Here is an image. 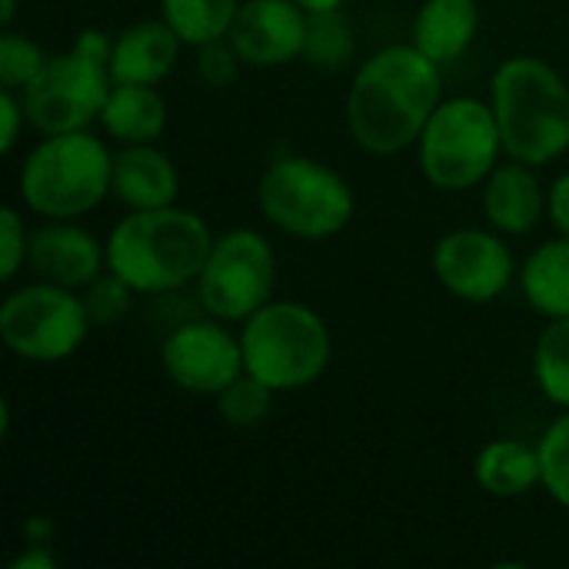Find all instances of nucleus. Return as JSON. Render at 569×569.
<instances>
[{"label": "nucleus", "mask_w": 569, "mask_h": 569, "mask_svg": "<svg viewBox=\"0 0 569 569\" xmlns=\"http://www.w3.org/2000/svg\"><path fill=\"white\" fill-rule=\"evenodd\" d=\"M243 0H160V17L187 47L223 40Z\"/></svg>", "instance_id": "22"}, {"label": "nucleus", "mask_w": 569, "mask_h": 569, "mask_svg": "<svg viewBox=\"0 0 569 569\" xmlns=\"http://www.w3.org/2000/svg\"><path fill=\"white\" fill-rule=\"evenodd\" d=\"M303 10H333V7H343L347 0H297Z\"/></svg>", "instance_id": "36"}, {"label": "nucleus", "mask_w": 569, "mask_h": 569, "mask_svg": "<svg viewBox=\"0 0 569 569\" xmlns=\"http://www.w3.org/2000/svg\"><path fill=\"white\" fill-rule=\"evenodd\" d=\"M70 50H77V53H83V57H90V60H97V63H107V67H110L113 37H107V33H103V30H97V27H87V30H80V33L73 37Z\"/></svg>", "instance_id": "33"}, {"label": "nucleus", "mask_w": 569, "mask_h": 569, "mask_svg": "<svg viewBox=\"0 0 569 569\" xmlns=\"http://www.w3.org/2000/svg\"><path fill=\"white\" fill-rule=\"evenodd\" d=\"M540 467H543V490L553 503L569 510V410H563L537 440Z\"/></svg>", "instance_id": "26"}, {"label": "nucleus", "mask_w": 569, "mask_h": 569, "mask_svg": "<svg viewBox=\"0 0 569 569\" xmlns=\"http://www.w3.org/2000/svg\"><path fill=\"white\" fill-rule=\"evenodd\" d=\"M27 267L37 280H50L67 290H83L107 270V243L70 220H47L30 230Z\"/></svg>", "instance_id": "14"}, {"label": "nucleus", "mask_w": 569, "mask_h": 569, "mask_svg": "<svg viewBox=\"0 0 569 569\" xmlns=\"http://www.w3.org/2000/svg\"><path fill=\"white\" fill-rule=\"evenodd\" d=\"M167 100L153 83H113L100 127L117 143H153L167 130Z\"/></svg>", "instance_id": "19"}, {"label": "nucleus", "mask_w": 569, "mask_h": 569, "mask_svg": "<svg viewBox=\"0 0 569 569\" xmlns=\"http://www.w3.org/2000/svg\"><path fill=\"white\" fill-rule=\"evenodd\" d=\"M257 207L287 237L330 240L353 220L357 197L340 170L323 160L287 153L267 163L257 183Z\"/></svg>", "instance_id": "6"}, {"label": "nucleus", "mask_w": 569, "mask_h": 569, "mask_svg": "<svg viewBox=\"0 0 569 569\" xmlns=\"http://www.w3.org/2000/svg\"><path fill=\"white\" fill-rule=\"evenodd\" d=\"M490 107L510 160L547 167L569 150V83L543 57H507L490 77Z\"/></svg>", "instance_id": "3"}, {"label": "nucleus", "mask_w": 569, "mask_h": 569, "mask_svg": "<svg viewBox=\"0 0 569 569\" xmlns=\"http://www.w3.org/2000/svg\"><path fill=\"white\" fill-rule=\"evenodd\" d=\"M547 217L560 237H569V170L560 173L553 187L547 190Z\"/></svg>", "instance_id": "32"}, {"label": "nucleus", "mask_w": 569, "mask_h": 569, "mask_svg": "<svg viewBox=\"0 0 569 569\" xmlns=\"http://www.w3.org/2000/svg\"><path fill=\"white\" fill-rule=\"evenodd\" d=\"M227 40L247 67H283L303 53L307 10L297 0H243Z\"/></svg>", "instance_id": "13"}, {"label": "nucleus", "mask_w": 569, "mask_h": 569, "mask_svg": "<svg viewBox=\"0 0 569 569\" xmlns=\"http://www.w3.org/2000/svg\"><path fill=\"white\" fill-rule=\"evenodd\" d=\"M273 390L267 383H260L257 377H250L247 370L217 393V413L227 427L233 430H250L257 423H263L273 410Z\"/></svg>", "instance_id": "25"}, {"label": "nucleus", "mask_w": 569, "mask_h": 569, "mask_svg": "<svg viewBox=\"0 0 569 569\" xmlns=\"http://www.w3.org/2000/svg\"><path fill=\"white\" fill-rule=\"evenodd\" d=\"M473 480L497 500L527 497L533 487H543L540 450L523 440H490L473 460Z\"/></svg>", "instance_id": "20"}, {"label": "nucleus", "mask_w": 569, "mask_h": 569, "mask_svg": "<svg viewBox=\"0 0 569 569\" xmlns=\"http://www.w3.org/2000/svg\"><path fill=\"white\" fill-rule=\"evenodd\" d=\"M27 247H30V230L20 217L17 207L0 210V280L10 283L20 267L27 263Z\"/></svg>", "instance_id": "30"}, {"label": "nucleus", "mask_w": 569, "mask_h": 569, "mask_svg": "<svg viewBox=\"0 0 569 569\" xmlns=\"http://www.w3.org/2000/svg\"><path fill=\"white\" fill-rule=\"evenodd\" d=\"M57 557L50 550V543H27V550L20 557L10 560V569H53Z\"/></svg>", "instance_id": "34"}, {"label": "nucleus", "mask_w": 569, "mask_h": 569, "mask_svg": "<svg viewBox=\"0 0 569 569\" xmlns=\"http://www.w3.org/2000/svg\"><path fill=\"white\" fill-rule=\"evenodd\" d=\"M503 157V137L490 100L450 97L440 100L417 140V160L423 177L437 190L480 187Z\"/></svg>", "instance_id": "7"}, {"label": "nucleus", "mask_w": 569, "mask_h": 569, "mask_svg": "<svg viewBox=\"0 0 569 569\" xmlns=\"http://www.w3.org/2000/svg\"><path fill=\"white\" fill-rule=\"evenodd\" d=\"M443 100L440 63L413 43L377 50L350 80L347 127L360 150L393 157L417 147L427 120Z\"/></svg>", "instance_id": "1"}, {"label": "nucleus", "mask_w": 569, "mask_h": 569, "mask_svg": "<svg viewBox=\"0 0 569 569\" xmlns=\"http://www.w3.org/2000/svg\"><path fill=\"white\" fill-rule=\"evenodd\" d=\"M110 193L127 210H157L170 207L180 197L177 163L153 143H123L113 153Z\"/></svg>", "instance_id": "17"}, {"label": "nucleus", "mask_w": 569, "mask_h": 569, "mask_svg": "<svg viewBox=\"0 0 569 569\" xmlns=\"http://www.w3.org/2000/svg\"><path fill=\"white\" fill-rule=\"evenodd\" d=\"M533 380L540 393L569 410V320H550L533 350Z\"/></svg>", "instance_id": "24"}, {"label": "nucleus", "mask_w": 569, "mask_h": 569, "mask_svg": "<svg viewBox=\"0 0 569 569\" xmlns=\"http://www.w3.org/2000/svg\"><path fill=\"white\" fill-rule=\"evenodd\" d=\"M210 223L187 207L130 210L107 237V270L157 297L197 283L213 247Z\"/></svg>", "instance_id": "2"}, {"label": "nucleus", "mask_w": 569, "mask_h": 569, "mask_svg": "<svg viewBox=\"0 0 569 569\" xmlns=\"http://www.w3.org/2000/svg\"><path fill=\"white\" fill-rule=\"evenodd\" d=\"M480 33V3L477 0H423L413 27L410 43L437 60L440 67L460 60Z\"/></svg>", "instance_id": "18"}, {"label": "nucleus", "mask_w": 569, "mask_h": 569, "mask_svg": "<svg viewBox=\"0 0 569 569\" xmlns=\"http://www.w3.org/2000/svg\"><path fill=\"white\" fill-rule=\"evenodd\" d=\"M20 90L3 87L0 90V123H3V137H0V150L10 153L20 140V127L27 123V110H23V97H17Z\"/></svg>", "instance_id": "31"}, {"label": "nucleus", "mask_w": 569, "mask_h": 569, "mask_svg": "<svg viewBox=\"0 0 569 569\" xmlns=\"http://www.w3.org/2000/svg\"><path fill=\"white\" fill-rule=\"evenodd\" d=\"M357 53L353 23L343 13V7L333 10H307V40L300 60H307L317 70H343Z\"/></svg>", "instance_id": "23"}, {"label": "nucleus", "mask_w": 569, "mask_h": 569, "mask_svg": "<svg viewBox=\"0 0 569 569\" xmlns=\"http://www.w3.org/2000/svg\"><path fill=\"white\" fill-rule=\"evenodd\" d=\"M520 290L533 313L569 320V237L540 243L520 267Z\"/></svg>", "instance_id": "21"}, {"label": "nucleus", "mask_w": 569, "mask_h": 569, "mask_svg": "<svg viewBox=\"0 0 569 569\" xmlns=\"http://www.w3.org/2000/svg\"><path fill=\"white\" fill-rule=\"evenodd\" d=\"M90 327L83 297L50 280L23 283L0 303V340L27 363H60L73 357Z\"/></svg>", "instance_id": "8"}, {"label": "nucleus", "mask_w": 569, "mask_h": 569, "mask_svg": "<svg viewBox=\"0 0 569 569\" xmlns=\"http://www.w3.org/2000/svg\"><path fill=\"white\" fill-rule=\"evenodd\" d=\"M43 63H47V53L40 50V43L33 37L3 27V33H0V87L23 90L43 70Z\"/></svg>", "instance_id": "27"}, {"label": "nucleus", "mask_w": 569, "mask_h": 569, "mask_svg": "<svg viewBox=\"0 0 569 569\" xmlns=\"http://www.w3.org/2000/svg\"><path fill=\"white\" fill-rule=\"evenodd\" d=\"M110 87L113 80L107 63H97L77 50L53 53L47 57L43 70L20 90L27 123L43 137L87 130L93 120H100Z\"/></svg>", "instance_id": "10"}, {"label": "nucleus", "mask_w": 569, "mask_h": 569, "mask_svg": "<svg viewBox=\"0 0 569 569\" xmlns=\"http://www.w3.org/2000/svg\"><path fill=\"white\" fill-rule=\"evenodd\" d=\"M13 17H17V0H3V3H0V23L10 27Z\"/></svg>", "instance_id": "37"}, {"label": "nucleus", "mask_w": 569, "mask_h": 569, "mask_svg": "<svg viewBox=\"0 0 569 569\" xmlns=\"http://www.w3.org/2000/svg\"><path fill=\"white\" fill-rule=\"evenodd\" d=\"M277 257L260 230H227L213 240L197 277V297L207 317L243 323L273 300Z\"/></svg>", "instance_id": "9"}, {"label": "nucleus", "mask_w": 569, "mask_h": 569, "mask_svg": "<svg viewBox=\"0 0 569 569\" xmlns=\"http://www.w3.org/2000/svg\"><path fill=\"white\" fill-rule=\"evenodd\" d=\"M160 363L170 383L193 397H217L247 370L240 337L213 317L170 330L160 347Z\"/></svg>", "instance_id": "12"}, {"label": "nucleus", "mask_w": 569, "mask_h": 569, "mask_svg": "<svg viewBox=\"0 0 569 569\" xmlns=\"http://www.w3.org/2000/svg\"><path fill=\"white\" fill-rule=\"evenodd\" d=\"M197 50V77L213 87V90H223L237 80L240 73V53L233 50V43L223 37V40H210L203 47H193Z\"/></svg>", "instance_id": "29"}, {"label": "nucleus", "mask_w": 569, "mask_h": 569, "mask_svg": "<svg viewBox=\"0 0 569 569\" xmlns=\"http://www.w3.org/2000/svg\"><path fill=\"white\" fill-rule=\"evenodd\" d=\"M180 47H187L177 30L163 20H137L113 37L110 50V80L113 83H160L180 60Z\"/></svg>", "instance_id": "15"}, {"label": "nucleus", "mask_w": 569, "mask_h": 569, "mask_svg": "<svg viewBox=\"0 0 569 569\" xmlns=\"http://www.w3.org/2000/svg\"><path fill=\"white\" fill-rule=\"evenodd\" d=\"M113 153L90 130L43 137L20 167V200L43 220H77L110 193Z\"/></svg>", "instance_id": "5"}, {"label": "nucleus", "mask_w": 569, "mask_h": 569, "mask_svg": "<svg viewBox=\"0 0 569 569\" xmlns=\"http://www.w3.org/2000/svg\"><path fill=\"white\" fill-rule=\"evenodd\" d=\"M547 213V190L537 177V167L510 160L483 180V217L503 237L530 233Z\"/></svg>", "instance_id": "16"}, {"label": "nucleus", "mask_w": 569, "mask_h": 569, "mask_svg": "<svg viewBox=\"0 0 569 569\" xmlns=\"http://www.w3.org/2000/svg\"><path fill=\"white\" fill-rule=\"evenodd\" d=\"M433 273L450 297L463 303H493L513 283L517 263L500 230L460 227L437 240Z\"/></svg>", "instance_id": "11"}, {"label": "nucleus", "mask_w": 569, "mask_h": 569, "mask_svg": "<svg viewBox=\"0 0 569 569\" xmlns=\"http://www.w3.org/2000/svg\"><path fill=\"white\" fill-rule=\"evenodd\" d=\"M133 293L137 290L123 277H117L113 270H103L93 283L83 287V307L90 313V323L110 327V323L123 320L133 303Z\"/></svg>", "instance_id": "28"}, {"label": "nucleus", "mask_w": 569, "mask_h": 569, "mask_svg": "<svg viewBox=\"0 0 569 569\" xmlns=\"http://www.w3.org/2000/svg\"><path fill=\"white\" fill-rule=\"evenodd\" d=\"M243 367L273 393H293L317 383L333 360L327 320L297 300H270L240 327Z\"/></svg>", "instance_id": "4"}, {"label": "nucleus", "mask_w": 569, "mask_h": 569, "mask_svg": "<svg viewBox=\"0 0 569 569\" xmlns=\"http://www.w3.org/2000/svg\"><path fill=\"white\" fill-rule=\"evenodd\" d=\"M23 537H27V543H50L53 540V523L43 520V517H30L23 523Z\"/></svg>", "instance_id": "35"}]
</instances>
